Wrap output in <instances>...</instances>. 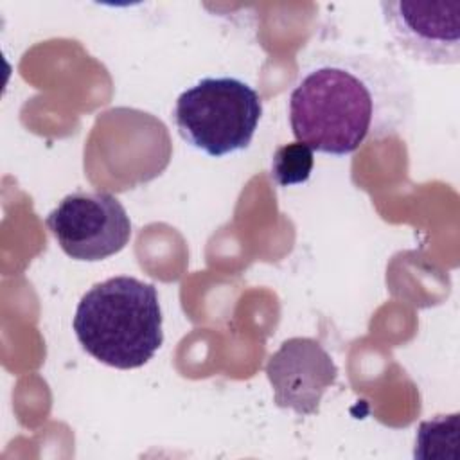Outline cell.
Masks as SVG:
<instances>
[{
	"label": "cell",
	"mask_w": 460,
	"mask_h": 460,
	"mask_svg": "<svg viewBox=\"0 0 460 460\" xmlns=\"http://www.w3.org/2000/svg\"><path fill=\"white\" fill-rule=\"evenodd\" d=\"M411 113L413 86L406 68L374 52L314 54L288 101L296 142L332 156L401 133Z\"/></svg>",
	"instance_id": "6da1fadb"
},
{
	"label": "cell",
	"mask_w": 460,
	"mask_h": 460,
	"mask_svg": "<svg viewBox=\"0 0 460 460\" xmlns=\"http://www.w3.org/2000/svg\"><path fill=\"white\" fill-rule=\"evenodd\" d=\"M385 29L394 45L424 65L460 63V0L379 2Z\"/></svg>",
	"instance_id": "5b68a950"
},
{
	"label": "cell",
	"mask_w": 460,
	"mask_h": 460,
	"mask_svg": "<svg viewBox=\"0 0 460 460\" xmlns=\"http://www.w3.org/2000/svg\"><path fill=\"white\" fill-rule=\"evenodd\" d=\"M262 117V99L243 79L203 77L183 90L172 108L180 137L208 156L250 146Z\"/></svg>",
	"instance_id": "3957f363"
},
{
	"label": "cell",
	"mask_w": 460,
	"mask_h": 460,
	"mask_svg": "<svg viewBox=\"0 0 460 460\" xmlns=\"http://www.w3.org/2000/svg\"><path fill=\"white\" fill-rule=\"evenodd\" d=\"M266 377L279 408L307 417L320 411L323 394L336 383L338 367L325 347L307 336L288 338L268 358Z\"/></svg>",
	"instance_id": "8992f818"
},
{
	"label": "cell",
	"mask_w": 460,
	"mask_h": 460,
	"mask_svg": "<svg viewBox=\"0 0 460 460\" xmlns=\"http://www.w3.org/2000/svg\"><path fill=\"white\" fill-rule=\"evenodd\" d=\"M59 248L75 261L108 259L129 243L131 219L124 205L104 190L66 194L47 216Z\"/></svg>",
	"instance_id": "277c9868"
},
{
	"label": "cell",
	"mask_w": 460,
	"mask_h": 460,
	"mask_svg": "<svg viewBox=\"0 0 460 460\" xmlns=\"http://www.w3.org/2000/svg\"><path fill=\"white\" fill-rule=\"evenodd\" d=\"M313 165L314 151L302 142H291L275 149L270 174L279 187L300 185L309 180Z\"/></svg>",
	"instance_id": "ba28073f"
},
{
	"label": "cell",
	"mask_w": 460,
	"mask_h": 460,
	"mask_svg": "<svg viewBox=\"0 0 460 460\" xmlns=\"http://www.w3.org/2000/svg\"><path fill=\"white\" fill-rule=\"evenodd\" d=\"M458 413L437 415L429 420H424L417 428L415 435V458H447L446 446L456 453L458 446Z\"/></svg>",
	"instance_id": "52a82bcc"
},
{
	"label": "cell",
	"mask_w": 460,
	"mask_h": 460,
	"mask_svg": "<svg viewBox=\"0 0 460 460\" xmlns=\"http://www.w3.org/2000/svg\"><path fill=\"white\" fill-rule=\"evenodd\" d=\"M72 327L97 361L120 370L138 368L164 343L158 291L128 275L106 279L81 296Z\"/></svg>",
	"instance_id": "7a4b0ae2"
}]
</instances>
